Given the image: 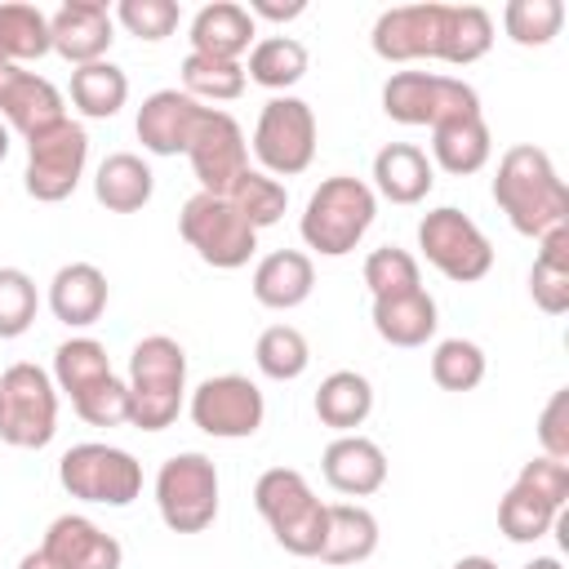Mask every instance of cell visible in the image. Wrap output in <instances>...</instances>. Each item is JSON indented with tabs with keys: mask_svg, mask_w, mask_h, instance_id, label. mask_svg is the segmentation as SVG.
<instances>
[{
	"mask_svg": "<svg viewBox=\"0 0 569 569\" xmlns=\"http://www.w3.org/2000/svg\"><path fill=\"white\" fill-rule=\"evenodd\" d=\"M369 44L382 62H449V67H467L480 62L493 44V18L480 4H440V0H422V4H396L382 9Z\"/></svg>",
	"mask_w": 569,
	"mask_h": 569,
	"instance_id": "obj_1",
	"label": "cell"
},
{
	"mask_svg": "<svg viewBox=\"0 0 569 569\" xmlns=\"http://www.w3.org/2000/svg\"><path fill=\"white\" fill-rule=\"evenodd\" d=\"M493 200L507 222L529 240H542L551 227L569 222V187L556 173L551 156L533 142H516L502 151L493 173Z\"/></svg>",
	"mask_w": 569,
	"mask_h": 569,
	"instance_id": "obj_2",
	"label": "cell"
},
{
	"mask_svg": "<svg viewBox=\"0 0 569 569\" xmlns=\"http://www.w3.org/2000/svg\"><path fill=\"white\" fill-rule=\"evenodd\" d=\"M129 422L138 431H164L187 405V351L169 333H147L129 351Z\"/></svg>",
	"mask_w": 569,
	"mask_h": 569,
	"instance_id": "obj_3",
	"label": "cell"
},
{
	"mask_svg": "<svg viewBox=\"0 0 569 569\" xmlns=\"http://www.w3.org/2000/svg\"><path fill=\"white\" fill-rule=\"evenodd\" d=\"M373 218H378L373 187L365 178H356V173H333V178H325L307 196V209H302L298 231H302V244L307 249H316L325 258H342V253H351L365 240V231L373 227Z\"/></svg>",
	"mask_w": 569,
	"mask_h": 569,
	"instance_id": "obj_4",
	"label": "cell"
},
{
	"mask_svg": "<svg viewBox=\"0 0 569 569\" xmlns=\"http://www.w3.org/2000/svg\"><path fill=\"white\" fill-rule=\"evenodd\" d=\"M253 507L267 520L271 538L289 556H320L329 502L316 498V489L307 485L302 471H293V467H267L258 476V485H253Z\"/></svg>",
	"mask_w": 569,
	"mask_h": 569,
	"instance_id": "obj_5",
	"label": "cell"
},
{
	"mask_svg": "<svg viewBox=\"0 0 569 569\" xmlns=\"http://www.w3.org/2000/svg\"><path fill=\"white\" fill-rule=\"evenodd\" d=\"M58 485L80 502L129 507L142 493V462L120 445L84 440L58 458Z\"/></svg>",
	"mask_w": 569,
	"mask_h": 569,
	"instance_id": "obj_6",
	"label": "cell"
},
{
	"mask_svg": "<svg viewBox=\"0 0 569 569\" xmlns=\"http://www.w3.org/2000/svg\"><path fill=\"white\" fill-rule=\"evenodd\" d=\"M58 436V387L49 369L18 360L0 373V440L13 449H44Z\"/></svg>",
	"mask_w": 569,
	"mask_h": 569,
	"instance_id": "obj_7",
	"label": "cell"
},
{
	"mask_svg": "<svg viewBox=\"0 0 569 569\" xmlns=\"http://www.w3.org/2000/svg\"><path fill=\"white\" fill-rule=\"evenodd\" d=\"M156 511L173 533H204L218 520V467L209 453L187 449L156 471Z\"/></svg>",
	"mask_w": 569,
	"mask_h": 569,
	"instance_id": "obj_8",
	"label": "cell"
},
{
	"mask_svg": "<svg viewBox=\"0 0 569 569\" xmlns=\"http://www.w3.org/2000/svg\"><path fill=\"white\" fill-rule=\"evenodd\" d=\"M178 231L196 249V258L209 262V267H218V271L244 267L253 258V249H258V231L240 218V209L227 196H209V191H196L182 204Z\"/></svg>",
	"mask_w": 569,
	"mask_h": 569,
	"instance_id": "obj_9",
	"label": "cell"
},
{
	"mask_svg": "<svg viewBox=\"0 0 569 569\" xmlns=\"http://www.w3.org/2000/svg\"><path fill=\"white\" fill-rule=\"evenodd\" d=\"M84 164H89V133H84L80 120L62 116L58 124H49V129H40V133L27 138V173H22V187L40 204H58V200H67L80 187Z\"/></svg>",
	"mask_w": 569,
	"mask_h": 569,
	"instance_id": "obj_10",
	"label": "cell"
},
{
	"mask_svg": "<svg viewBox=\"0 0 569 569\" xmlns=\"http://www.w3.org/2000/svg\"><path fill=\"white\" fill-rule=\"evenodd\" d=\"M418 249L453 284H476L493 267L489 236L462 209H453V204H440V209L422 213V222H418Z\"/></svg>",
	"mask_w": 569,
	"mask_h": 569,
	"instance_id": "obj_11",
	"label": "cell"
},
{
	"mask_svg": "<svg viewBox=\"0 0 569 569\" xmlns=\"http://www.w3.org/2000/svg\"><path fill=\"white\" fill-rule=\"evenodd\" d=\"M258 169L271 178H293L316 160V111L293 93H276L253 124Z\"/></svg>",
	"mask_w": 569,
	"mask_h": 569,
	"instance_id": "obj_12",
	"label": "cell"
},
{
	"mask_svg": "<svg viewBox=\"0 0 569 569\" xmlns=\"http://www.w3.org/2000/svg\"><path fill=\"white\" fill-rule=\"evenodd\" d=\"M382 111L396 124H427L436 129L449 116H467L480 111V93L458 80V76H440V71H391L382 84Z\"/></svg>",
	"mask_w": 569,
	"mask_h": 569,
	"instance_id": "obj_13",
	"label": "cell"
},
{
	"mask_svg": "<svg viewBox=\"0 0 569 569\" xmlns=\"http://www.w3.org/2000/svg\"><path fill=\"white\" fill-rule=\"evenodd\" d=\"M187 413L213 440H244V436H253L262 427L267 400H262V391H258L253 378H244V373H218V378H204L191 391Z\"/></svg>",
	"mask_w": 569,
	"mask_h": 569,
	"instance_id": "obj_14",
	"label": "cell"
},
{
	"mask_svg": "<svg viewBox=\"0 0 569 569\" xmlns=\"http://www.w3.org/2000/svg\"><path fill=\"white\" fill-rule=\"evenodd\" d=\"M187 160H191V173H196L200 191L227 196L231 182L249 169V142H244L240 120L222 107H204V116H200V124L187 142Z\"/></svg>",
	"mask_w": 569,
	"mask_h": 569,
	"instance_id": "obj_15",
	"label": "cell"
},
{
	"mask_svg": "<svg viewBox=\"0 0 569 569\" xmlns=\"http://www.w3.org/2000/svg\"><path fill=\"white\" fill-rule=\"evenodd\" d=\"M49 40L62 62L89 67L107 58L116 40V18L102 0H67L58 13H49Z\"/></svg>",
	"mask_w": 569,
	"mask_h": 569,
	"instance_id": "obj_16",
	"label": "cell"
},
{
	"mask_svg": "<svg viewBox=\"0 0 569 569\" xmlns=\"http://www.w3.org/2000/svg\"><path fill=\"white\" fill-rule=\"evenodd\" d=\"M200 116H204V102H196L191 93L156 89L151 98H142L133 129H138L142 151H151V156H187V142H191Z\"/></svg>",
	"mask_w": 569,
	"mask_h": 569,
	"instance_id": "obj_17",
	"label": "cell"
},
{
	"mask_svg": "<svg viewBox=\"0 0 569 569\" xmlns=\"http://www.w3.org/2000/svg\"><path fill=\"white\" fill-rule=\"evenodd\" d=\"M58 569H120L124 565V547L116 533H107L102 525H93L89 516H53L40 542Z\"/></svg>",
	"mask_w": 569,
	"mask_h": 569,
	"instance_id": "obj_18",
	"label": "cell"
},
{
	"mask_svg": "<svg viewBox=\"0 0 569 569\" xmlns=\"http://www.w3.org/2000/svg\"><path fill=\"white\" fill-rule=\"evenodd\" d=\"M0 116L9 120V129L31 138V133L58 124L67 116V102H62L53 80H44V76H36L27 67L0 62Z\"/></svg>",
	"mask_w": 569,
	"mask_h": 569,
	"instance_id": "obj_19",
	"label": "cell"
},
{
	"mask_svg": "<svg viewBox=\"0 0 569 569\" xmlns=\"http://www.w3.org/2000/svg\"><path fill=\"white\" fill-rule=\"evenodd\" d=\"M320 471H325V485L342 498H369L387 485V453L378 440L351 431V436H338L325 445L320 453Z\"/></svg>",
	"mask_w": 569,
	"mask_h": 569,
	"instance_id": "obj_20",
	"label": "cell"
},
{
	"mask_svg": "<svg viewBox=\"0 0 569 569\" xmlns=\"http://www.w3.org/2000/svg\"><path fill=\"white\" fill-rule=\"evenodd\" d=\"M107 276L93 262H67L49 280V311L67 329H89L107 311Z\"/></svg>",
	"mask_w": 569,
	"mask_h": 569,
	"instance_id": "obj_21",
	"label": "cell"
},
{
	"mask_svg": "<svg viewBox=\"0 0 569 569\" xmlns=\"http://www.w3.org/2000/svg\"><path fill=\"white\" fill-rule=\"evenodd\" d=\"M493 156V133L485 124V111H467V116H449L431 129V164H440L453 178L480 173Z\"/></svg>",
	"mask_w": 569,
	"mask_h": 569,
	"instance_id": "obj_22",
	"label": "cell"
},
{
	"mask_svg": "<svg viewBox=\"0 0 569 569\" xmlns=\"http://www.w3.org/2000/svg\"><path fill=\"white\" fill-rule=\"evenodd\" d=\"M436 187V164L413 142H387L373 156V196L391 204H418Z\"/></svg>",
	"mask_w": 569,
	"mask_h": 569,
	"instance_id": "obj_23",
	"label": "cell"
},
{
	"mask_svg": "<svg viewBox=\"0 0 569 569\" xmlns=\"http://www.w3.org/2000/svg\"><path fill=\"white\" fill-rule=\"evenodd\" d=\"M373 329L391 347H427L440 329V307L422 284L409 293L373 298Z\"/></svg>",
	"mask_w": 569,
	"mask_h": 569,
	"instance_id": "obj_24",
	"label": "cell"
},
{
	"mask_svg": "<svg viewBox=\"0 0 569 569\" xmlns=\"http://www.w3.org/2000/svg\"><path fill=\"white\" fill-rule=\"evenodd\" d=\"M253 36H258V22L236 0H213L191 18V53L240 62V53L253 49Z\"/></svg>",
	"mask_w": 569,
	"mask_h": 569,
	"instance_id": "obj_25",
	"label": "cell"
},
{
	"mask_svg": "<svg viewBox=\"0 0 569 569\" xmlns=\"http://www.w3.org/2000/svg\"><path fill=\"white\" fill-rule=\"evenodd\" d=\"M316 289V267L302 249H276L253 267V298L267 311H293L311 298Z\"/></svg>",
	"mask_w": 569,
	"mask_h": 569,
	"instance_id": "obj_26",
	"label": "cell"
},
{
	"mask_svg": "<svg viewBox=\"0 0 569 569\" xmlns=\"http://www.w3.org/2000/svg\"><path fill=\"white\" fill-rule=\"evenodd\" d=\"M156 191V173L142 156L133 151H111L93 169V200L111 213H138Z\"/></svg>",
	"mask_w": 569,
	"mask_h": 569,
	"instance_id": "obj_27",
	"label": "cell"
},
{
	"mask_svg": "<svg viewBox=\"0 0 569 569\" xmlns=\"http://www.w3.org/2000/svg\"><path fill=\"white\" fill-rule=\"evenodd\" d=\"M378 551V516L360 502H329L320 560L325 565H365Z\"/></svg>",
	"mask_w": 569,
	"mask_h": 569,
	"instance_id": "obj_28",
	"label": "cell"
},
{
	"mask_svg": "<svg viewBox=\"0 0 569 569\" xmlns=\"http://www.w3.org/2000/svg\"><path fill=\"white\" fill-rule=\"evenodd\" d=\"M311 405H316V418L325 427H333L338 436H351L373 413V382L365 373H356V369H333L316 387V400Z\"/></svg>",
	"mask_w": 569,
	"mask_h": 569,
	"instance_id": "obj_29",
	"label": "cell"
},
{
	"mask_svg": "<svg viewBox=\"0 0 569 569\" xmlns=\"http://www.w3.org/2000/svg\"><path fill=\"white\" fill-rule=\"evenodd\" d=\"M529 298L547 316H565L569 311V222L551 227L538 240V258L529 267Z\"/></svg>",
	"mask_w": 569,
	"mask_h": 569,
	"instance_id": "obj_30",
	"label": "cell"
},
{
	"mask_svg": "<svg viewBox=\"0 0 569 569\" xmlns=\"http://www.w3.org/2000/svg\"><path fill=\"white\" fill-rule=\"evenodd\" d=\"M116 369H111V356H107V347L98 342V338H89V333H80V338H67V342H58V351H53V387L67 396V400H80L84 391H93L98 382H107Z\"/></svg>",
	"mask_w": 569,
	"mask_h": 569,
	"instance_id": "obj_31",
	"label": "cell"
},
{
	"mask_svg": "<svg viewBox=\"0 0 569 569\" xmlns=\"http://www.w3.org/2000/svg\"><path fill=\"white\" fill-rule=\"evenodd\" d=\"M307 44L293 40V36H262L253 40L249 49V62H244V80L271 89V93H284L293 89L302 76H307Z\"/></svg>",
	"mask_w": 569,
	"mask_h": 569,
	"instance_id": "obj_32",
	"label": "cell"
},
{
	"mask_svg": "<svg viewBox=\"0 0 569 569\" xmlns=\"http://www.w3.org/2000/svg\"><path fill=\"white\" fill-rule=\"evenodd\" d=\"M129 102V76L116 62H89L71 67V107L84 120H111Z\"/></svg>",
	"mask_w": 569,
	"mask_h": 569,
	"instance_id": "obj_33",
	"label": "cell"
},
{
	"mask_svg": "<svg viewBox=\"0 0 569 569\" xmlns=\"http://www.w3.org/2000/svg\"><path fill=\"white\" fill-rule=\"evenodd\" d=\"M556 525H560V507L547 502L542 493H533V489L520 485V480L498 498V529H502L507 542H538V538H547Z\"/></svg>",
	"mask_w": 569,
	"mask_h": 569,
	"instance_id": "obj_34",
	"label": "cell"
},
{
	"mask_svg": "<svg viewBox=\"0 0 569 569\" xmlns=\"http://www.w3.org/2000/svg\"><path fill=\"white\" fill-rule=\"evenodd\" d=\"M53 53L49 40V13H40L36 4H0V62H36Z\"/></svg>",
	"mask_w": 569,
	"mask_h": 569,
	"instance_id": "obj_35",
	"label": "cell"
},
{
	"mask_svg": "<svg viewBox=\"0 0 569 569\" xmlns=\"http://www.w3.org/2000/svg\"><path fill=\"white\" fill-rule=\"evenodd\" d=\"M244 62L209 58V53H187L182 58V93L196 102H236L244 93Z\"/></svg>",
	"mask_w": 569,
	"mask_h": 569,
	"instance_id": "obj_36",
	"label": "cell"
},
{
	"mask_svg": "<svg viewBox=\"0 0 569 569\" xmlns=\"http://www.w3.org/2000/svg\"><path fill=\"white\" fill-rule=\"evenodd\" d=\"M227 200L240 209V218H244L253 231H262V227H276V222L284 218L289 191H284V182H280V178H271V173H262V169H253V164H249V169L231 182Z\"/></svg>",
	"mask_w": 569,
	"mask_h": 569,
	"instance_id": "obj_37",
	"label": "cell"
},
{
	"mask_svg": "<svg viewBox=\"0 0 569 569\" xmlns=\"http://www.w3.org/2000/svg\"><path fill=\"white\" fill-rule=\"evenodd\" d=\"M253 360H258V373H262V378H271V382H293V378L307 373L311 347H307L302 329H293V325H271V329L258 333Z\"/></svg>",
	"mask_w": 569,
	"mask_h": 569,
	"instance_id": "obj_38",
	"label": "cell"
},
{
	"mask_svg": "<svg viewBox=\"0 0 569 569\" xmlns=\"http://www.w3.org/2000/svg\"><path fill=\"white\" fill-rule=\"evenodd\" d=\"M502 27L516 44L525 49H542L560 36L565 27V4L560 0H507L502 9Z\"/></svg>",
	"mask_w": 569,
	"mask_h": 569,
	"instance_id": "obj_39",
	"label": "cell"
},
{
	"mask_svg": "<svg viewBox=\"0 0 569 569\" xmlns=\"http://www.w3.org/2000/svg\"><path fill=\"white\" fill-rule=\"evenodd\" d=\"M431 382L440 391H471L485 382V351L471 338H445L431 351Z\"/></svg>",
	"mask_w": 569,
	"mask_h": 569,
	"instance_id": "obj_40",
	"label": "cell"
},
{
	"mask_svg": "<svg viewBox=\"0 0 569 569\" xmlns=\"http://www.w3.org/2000/svg\"><path fill=\"white\" fill-rule=\"evenodd\" d=\"M365 284L373 298H391V293H409L422 284V271H418V258L409 249H396V244H382L365 258Z\"/></svg>",
	"mask_w": 569,
	"mask_h": 569,
	"instance_id": "obj_41",
	"label": "cell"
},
{
	"mask_svg": "<svg viewBox=\"0 0 569 569\" xmlns=\"http://www.w3.org/2000/svg\"><path fill=\"white\" fill-rule=\"evenodd\" d=\"M40 293L22 267H0V338H22L36 325Z\"/></svg>",
	"mask_w": 569,
	"mask_h": 569,
	"instance_id": "obj_42",
	"label": "cell"
},
{
	"mask_svg": "<svg viewBox=\"0 0 569 569\" xmlns=\"http://www.w3.org/2000/svg\"><path fill=\"white\" fill-rule=\"evenodd\" d=\"M111 18H116L129 36H138V40H147V44H156V40H164V36H173V31H178L182 9H178L173 0H120V4L111 9Z\"/></svg>",
	"mask_w": 569,
	"mask_h": 569,
	"instance_id": "obj_43",
	"label": "cell"
},
{
	"mask_svg": "<svg viewBox=\"0 0 569 569\" xmlns=\"http://www.w3.org/2000/svg\"><path fill=\"white\" fill-rule=\"evenodd\" d=\"M71 409L89 422V427H120V422H129V387H124V378H107V382H98L93 391H84L80 400H71Z\"/></svg>",
	"mask_w": 569,
	"mask_h": 569,
	"instance_id": "obj_44",
	"label": "cell"
},
{
	"mask_svg": "<svg viewBox=\"0 0 569 569\" xmlns=\"http://www.w3.org/2000/svg\"><path fill=\"white\" fill-rule=\"evenodd\" d=\"M538 445H542V458L569 462V387L551 391V400L542 405V418H538Z\"/></svg>",
	"mask_w": 569,
	"mask_h": 569,
	"instance_id": "obj_45",
	"label": "cell"
},
{
	"mask_svg": "<svg viewBox=\"0 0 569 569\" xmlns=\"http://www.w3.org/2000/svg\"><path fill=\"white\" fill-rule=\"evenodd\" d=\"M520 485H529L533 493H542L547 502H556L560 511H565V502H569V462H556V458H529L525 467H520V476H516Z\"/></svg>",
	"mask_w": 569,
	"mask_h": 569,
	"instance_id": "obj_46",
	"label": "cell"
},
{
	"mask_svg": "<svg viewBox=\"0 0 569 569\" xmlns=\"http://www.w3.org/2000/svg\"><path fill=\"white\" fill-rule=\"evenodd\" d=\"M249 9V18L258 22V18H267V22H289V18H302L307 13V0H249L244 4Z\"/></svg>",
	"mask_w": 569,
	"mask_h": 569,
	"instance_id": "obj_47",
	"label": "cell"
},
{
	"mask_svg": "<svg viewBox=\"0 0 569 569\" xmlns=\"http://www.w3.org/2000/svg\"><path fill=\"white\" fill-rule=\"evenodd\" d=\"M18 569H58V565H53V556H49L44 547H36V551H27V556L18 560Z\"/></svg>",
	"mask_w": 569,
	"mask_h": 569,
	"instance_id": "obj_48",
	"label": "cell"
},
{
	"mask_svg": "<svg viewBox=\"0 0 569 569\" xmlns=\"http://www.w3.org/2000/svg\"><path fill=\"white\" fill-rule=\"evenodd\" d=\"M449 569H498V560H489V556H462Z\"/></svg>",
	"mask_w": 569,
	"mask_h": 569,
	"instance_id": "obj_49",
	"label": "cell"
},
{
	"mask_svg": "<svg viewBox=\"0 0 569 569\" xmlns=\"http://www.w3.org/2000/svg\"><path fill=\"white\" fill-rule=\"evenodd\" d=\"M520 569H565V565H560L556 556H533V560H529V565H520Z\"/></svg>",
	"mask_w": 569,
	"mask_h": 569,
	"instance_id": "obj_50",
	"label": "cell"
},
{
	"mask_svg": "<svg viewBox=\"0 0 569 569\" xmlns=\"http://www.w3.org/2000/svg\"><path fill=\"white\" fill-rule=\"evenodd\" d=\"M4 156H9V124H0V164H4Z\"/></svg>",
	"mask_w": 569,
	"mask_h": 569,
	"instance_id": "obj_51",
	"label": "cell"
}]
</instances>
